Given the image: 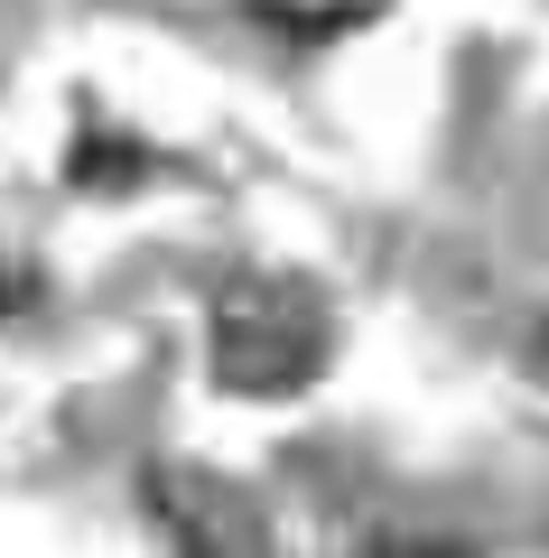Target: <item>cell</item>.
<instances>
[{
    "mask_svg": "<svg viewBox=\"0 0 549 558\" xmlns=\"http://www.w3.org/2000/svg\"><path fill=\"white\" fill-rule=\"evenodd\" d=\"M530 363H540V373H549V317L530 326Z\"/></svg>",
    "mask_w": 549,
    "mask_h": 558,
    "instance_id": "obj_2",
    "label": "cell"
},
{
    "mask_svg": "<svg viewBox=\"0 0 549 558\" xmlns=\"http://www.w3.org/2000/svg\"><path fill=\"white\" fill-rule=\"evenodd\" d=\"M215 381L224 391H252V400H279V391H308L326 373V307L298 289V279H234L215 299Z\"/></svg>",
    "mask_w": 549,
    "mask_h": 558,
    "instance_id": "obj_1",
    "label": "cell"
}]
</instances>
